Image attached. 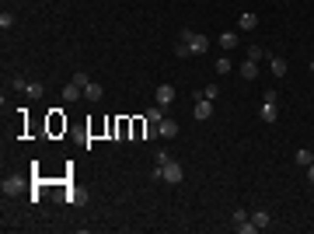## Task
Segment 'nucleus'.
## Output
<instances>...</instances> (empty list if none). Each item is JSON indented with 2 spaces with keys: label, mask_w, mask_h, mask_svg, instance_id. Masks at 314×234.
<instances>
[{
  "label": "nucleus",
  "mask_w": 314,
  "mask_h": 234,
  "mask_svg": "<svg viewBox=\"0 0 314 234\" xmlns=\"http://www.w3.org/2000/svg\"><path fill=\"white\" fill-rule=\"evenodd\" d=\"M276 115H280V108L272 105V101H265V105H262V123H276Z\"/></svg>",
  "instance_id": "9d476101"
},
{
  "label": "nucleus",
  "mask_w": 314,
  "mask_h": 234,
  "mask_svg": "<svg viewBox=\"0 0 314 234\" xmlns=\"http://www.w3.org/2000/svg\"><path fill=\"white\" fill-rule=\"evenodd\" d=\"M11 25H14V14L4 11V14H0V28H11Z\"/></svg>",
  "instance_id": "b1692460"
},
{
  "label": "nucleus",
  "mask_w": 314,
  "mask_h": 234,
  "mask_svg": "<svg viewBox=\"0 0 314 234\" xmlns=\"http://www.w3.org/2000/svg\"><path fill=\"white\" fill-rule=\"evenodd\" d=\"M241 77H245V81H255V77H258V60H245L241 63Z\"/></svg>",
  "instance_id": "39448f33"
},
{
  "label": "nucleus",
  "mask_w": 314,
  "mask_h": 234,
  "mask_svg": "<svg viewBox=\"0 0 314 234\" xmlns=\"http://www.w3.org/2000/svg\"><path fill=\"white\" fill-rule=\"evenodd\" d=\"M182 178H185V168H182L178 161H168V165H164V182H171V185H178Z\"/></svg>",
  "instance_id": "7ed1b4c3"
},
{
  "label": "nucleus",
  "mask_w": 314,
  "mask_h": 234,
  "mask_svg": "<svg viewBox=\"0 0 314 234\" xmlns=\"http://www.w3.org/2000/svg\"><path fill=\"white\" fill-rule=\"evenodd\" d=\"M269 63H272V73H276V77H286V60L283 56H272Z\"/></svg>",
  "instance_id": "4468645a"
},
{
  "label": "nucleus",
  "mask_w": 314,
  "mask_h": 234,
  "mask_svg": "<svg viewBox=\"0 0 314 234\" xmlns=\"http://www.w3.org/2000/svg\"><path fill=\"white\" fill-rule=\"evenodd\" d=\"M73 84H77V88H88V84H91V77H88L84 70H77V73H73Z\"/></svg>",
  "instance_id": "f3484780"
},
{
  "label": "nucleus",
  "mask_w": 314,
  "mask_h": 234,
  "mask_svg": "<svg viewBox=\"0 0 314 234\" xmlns=\"http://www.w3.org/2000/svg\"><path fill=\"white\" fill-rule=\"evenodd\" d=\"M217 95H220V88H217V84H206V88H203V98H210V101H213Z\"/></svg>",
  "instance_id": "5701e85b"
},
{
  "label": "nucleus",
  "mask_w": 314,
  "mask_h": 234,
  "mask_svg": "<svg viewBox=\"0 0 314 234\" xmlns=\"http://www.w3.org/2000/svg\"><path fill=\"white\" fill-rule=\"evenodd\" d=\"M21 185H25V178H21V175H11V178H4V192H21Z\"/></svg>",
  "instance_id": "f8f14e48"
},
{
  "label": "nucleus",
  "mask_w": 314,
  "mask_h": 234,
  "mask_svg": "<svg viewBox=\"0 0 314 234\" xmlns=\"http://www.w3.org/2000/svg\"><path fill=\"white\" fill-rule=\"evenodd\" d=\"M192 115H195L199 123H206L210 115H213V101H210V98H203V95H195V112H192Z\"/></svg>",
  "instance_id": "f03ea898"
},
{
  "label": "nucleus",
  "mask_w": 314,
  "mask_h": 234,
  "mask_svg": "<svg viewBox=\"0 0 314 234\" xmlns=\"http://www.w3.org/2000/svg\"><path fill=\"white\" fill-rule=\"evenodd\" d=\"M42 91H46V88H42V84H38V81L25 88V95H31V98H42Z\"/></svg>",
  "instance_id": "a211bd4d"
},
{
  "label": "nucleus",
  "mask_w": 314,
  "mask_h": 234,
  "mask_svg": "<svg viewBox=\"0 0 314 234\" xmlns=\"http://www.w3.org/2000/svg\"><path fill=\"white\" fill-rule=\"evenodd\" d=\"M286 4H293V0H286Z\"/></svg>",
  "instance_id": "c85d7f7f"
},
{
  "label": "nucleus",
  "mask_w": 314,
  "mask_h": 234,
  "mask_svg": "<svg viewBox=\"0 0 314 234\" xmlns=\"http://www.w3.org/2000/svg\"><path fill=\"white\" fill-rule=\"evenodd\" d=\"M84 98H88V101H101V98H105V88H101V84H94V81H91V84H88V88H84Z\"/></svg>",
  "instance_id": "6e6552de"
},
{
  "label": "nucleus",
  "mask_w": 314,
  "mask_h": 234,
  "mask_svg": "<svg viewBox=\"0 0 314 234\" xmlns=\"http://www.w3.org/2000/svg\"><path fill=\"white\" fill-rule=\"evenodd\" d=\"M293 158H297V165H304V168H307V165H311V161H314V154H311V150H304V147H300V150H297V154H293Z\"/></svg>",
  "instance_id": "dca6fc26"
},
{
  "label": "nucleus",
  "mask_w": 314,
  "mask_h": 234,
  "mask_svg": "<svg viewBox=\"0 0 314 234\" xmlns=\"http://www.w3.org/2000/svg\"><path fill=\"white\" fill-rule=\"evenodd\" d=\"M234 227H238V231H241V234H255V231H258V227H255V224H251V217H248V220H245V224H234Z\"/></svg>",
  "instance_id": "aec40b11"
},
{
  "label": "nucleus",
  "mask_w": 314,
  "mask_h": 234,
  "mask_svg": "<svg viewBox=\"0 0 314 234\" xmlns=\"http://www.w3.org/2000/svg\"><path fill=\"white\" fill-rule=\"evenodd\" d=\"M77 98H84V88H77L73 81L63 84V101H77Z\"/></svg>",
  "instance_id": "423d86ee"
},
{
  "label": "nucleus",
  "mask_w": 314,
  "mask_h": 234,
  "mask_svg": "<svg viewBox=\"0 0 314 234\" xmlns=\"http://www.w3.org/2000/svg\"><path fill=\"white\" fill-rule=\"evenodd\" d=\"M307 182H311V185H314V161H311V165H307Z\"/></svg>",
  "instance_id": "bb28decb"
},
{
  "label": "nucleus",
  "mask_w": 314,
  "mask_h": 234,
  "mask_svg": "<svg viewBox=\"0 0 314 234\" xmlns=\"http://www.w3.org/2000/svg\"><path fill=\"white\" fill-rule=\"evenodd\" d=\"M175 56H178V60H185V56H192V49H188V42H178V46H175Z\"/></svg>",
  "instance_id": "412c9836"
},
{
  "label": "nucleus",
  "mask_w": 314,
  "mask_h": 234,
  "mask_svg": "<svg viewBox=\"0 0 314 234\" xmlns=\"http://www.w3.org/2000/svg\"><path fill=\"white\" fill-rule=\"evenodd\" d=\"M154 98H157V105H161V108H168V105L175 101V88H171V84H157Z\"/></svg>",
  "instance_id": "20e7f679"
},
{
  "label": "nucleus",
  "mask_w": 314,
  "mask_h": 234,
  "mask_svg": "<svg viewBox=\"0 0 314 234\" xmlns=\"http://www.w3.org/2000/svg\"><path fill=\"white\" fill-rule=\"evenodd\" d=\"M265 101L276 105V101H280V91H276V88H269V91H265Z\"/></svg>",
  "instance_id": "393cba45"
},
{
  "label": "nucleus",
  "mask_w": 314,
  "mask_h": 234,
  "mask_svg": "<svg viewBox=\"0 0 314 234\" xmlns=\"http://www.w3.org/2000/svg\"><path fill=\"white\" fill-rule=\"evenodd\" d=\"M220 46H223L227 53H230V49H238V35H234V32H223V35H220Z\"/></svg>",
  "instance_id": "ddd939ff"
},
{
  "label": "nucleus",
  "mask_w": 314,
  "mask_h": 234,
  "mask_svg": "<svg viewBox=\"0 0 314 234\" xmlns=\"http://www.w3.org/2000/svg\"><path fill=\"white\" fill-rule=\"evenodd\" d=\"M182 42H188L192 56H199V53H206V49H210V38H206V35H199V32H192V28H182Z\"/></svg>",
  "instance_id": "f257e3e1"
},
{
  "label": "nucleus",
  "mask_w": 314,
  "mask_h": 234,
  "mask_svg": "<svg viewBox=\"0 0 314 234\" xmlns=\"http://www.w3.org/2000/svg\"><path fill=\"white\" fill-rule=\"evenodd\" d=\"M217 73H230V60H227V56L217 60Z\"/></svg>",
  "instance_id": "4be33fe9"
},
{
  "label": "nucleus",
  "mask_w": 314,
  "mask_h": 234,
  "mask_svg": "<svg viewBox=\"0 0 314 234\" xmlns=\"http://www.w3.org/2000/svg\"><path fill=\"white\" fill-rule=\"evenodd\" d=\"M154 161H157V165H161V168H164V165L171 161V154H168V150L161 147V150H157V154H154Z\"/></svg>",
  "instance_id": "6ab92c4d"
},
{
  "label": "nucleus",
  "mask_w": 314,
  "mask_h": 234,
  "mask_svg": "<svg viewBox=\"0 0 314 234\" xmlns=\"http://www.w3.org/2000/svg\"><path fill=\"white\" fill-rule=\"evenodd\" d=\"M311 70H314V60H311Z\"/></svg>",
  "instance_id": "cd10ccee"
},
{
  "label": "nucleus",
  "mask_w": 314,
  "mask_h": 234,
  "mask_svg": "<svg viewBox=\"0 0 314 234\" xmlns=\"http://www.w3.org/2000/svg\"><path fill=\"white\" fill-rule=\"evenodd\" d=\"M251 224H255L258 231H262V227H269V224H272V217H269V210H255V213H251Z\"/></svg>",
  "instance_id": "1a4fd4ad"
},
{
  "label": "nucleus",
  "mask_w": 314,
  "mask_h": 234,
  "mask_svg": "<svg viewBox=\"0 0 314 234\" xmlns=\"http://www.w3.org/2000/svg\"><path fill=\"white\" fill-rule=\"evenodd\" d=\"M262 56H265V53H262L258 46H251V49H248V60H262Z\"/></svg>",
  "instance_id": "a878e982"
},
{
  "label": "nucleus",
  "mask_w": 314,
  "mask_h": 234,
  "mask_svg": "<svg viewBox=\"0 0 314 234\" xmlns=\"http://www.w3.org/2000/svg\"><path fill=\"white\" fill-rule=\"evenodd\" d=\"M161 119H164V108H161V105L147 108V123H161Z\"/></svg>",
  "instance_id": "2eb2a0df"
},
{
  "label": "nucleus",
  "mask_w": 314,
  "mask_h": 234,
  "mask_svg": "<svg viewBox=\"0 0 314 234\" xmlns=\"http://www.w3.org/2000/svg\"><path fill=\"white\" fill-rule=\"evenodd\" d=\"M157 130H161V136H175V133H178V123H175V119H161V123H157Z\"/></svg>",
  "instance_id": "9b49d317"
},
{
  "label": "nucleus",
  "mask_w": 314,
  "mask_h": 234,
  "mask_svg": "<svg viewBox=\"0 0 314 234\" xmlns=\"http://www.w3.org/2000/svg\"><path fill=\"white\" fill-rule=\"evenodd\" d=\"M238 28H245V32H251V28H258V14H251V11H245V14L238 18Z\"/></svg>",
  "instance_id": "0eeeda50"
}]
</instances>
